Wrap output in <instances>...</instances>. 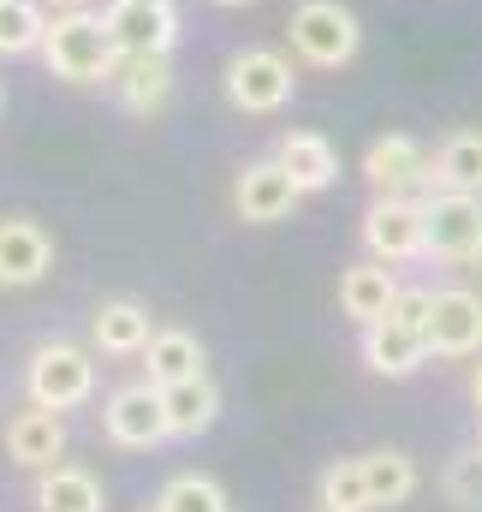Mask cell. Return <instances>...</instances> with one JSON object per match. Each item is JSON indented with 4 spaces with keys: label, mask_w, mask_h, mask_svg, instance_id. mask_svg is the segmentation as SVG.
<instances>
[{
    "label": "cell",
    "mask_w": 482,
    "mask_h": 512,
    "mask_svg": "<svg viewBox=\"0 0 482 512\" xmlns=\"http://www.w3.org/2000/svg\"><path fill=\"white\" fill-rule=\"evenodd\" d=\"M42 60L54 78L66 84H108L114 78V60H120V42L108 36V24L96 12H54L48 18V36H42Z\"/></svg>",
    "instance_id": "cell-1"
},
{
    "label": "cell",
    "mask_w": 482,
    "mask_h": 512,
    "mask_svg": "<svg viewBox=\"0 0 482 512\" xmlns=\"http://www.w3.org/2000/svg\"><path fill=\"white\" fill-rule=\"evenodd\" d=\"M24 387H30V405H48V411H78L90 393H96V358L72 340H42L30 352V370H24Z\"/></svg>",
    "instance_id": "cell-2"
},
{
    "label": "cell",
    "mask_w": 482,
    "mask_h": 512,
    "mask_svg": "<svg viewBox=\"0 0 482 512\" xmlns=\"http://www.w3.org/2000/svg\"><path fill=\"white\" fill-rule=\"evenodd\" d=\"M298 96V72L280 48H239L227 60V102L239 114H280Z\"/></svg>",
    "instance_id": "cell-3"
},
{
    "label": "cell",
    "mask_w": 482,
    "mask_h": 512,
    "mask_svg": "<svg viewBox=\"0 0 482 512\" xmlns=\"http://www.w3.org/2000/svg\"><path fill=\"white\" fill-rule=\"evenodd\" d=\"M292 48L310 60V66H352L363 48V30L358 18H352V6H340V0H304L298 12H292Z\"/></svg>",
    "instance_id": "cell-4"
},
{
    "label": "cell",
    "mask_w": 482,
    "mask_h": 512,
    "mask_svg": "<svg viewBox=\"0 0 482 512\" xmlns=\"http://www.w3.org/2000/svg\"><path fill=\"white\" fill-rule=\"evenodd\" d=\"M423 256L482 262V197H465V191L423 197Z\"/></svg>",
    "instance_id": "cell-5"
},
{
    "label": "cell",
    "mask_w": 482,
    "mask_h": 512,
    "mask_svg": "<svg viewBox=\"0 0 482 512\" xmlns=\"http://www.w3.org/2000/svg\"><path fill=\"white\" fill-rule=\"evenodd\" d=\"M102 429L114 447H131V453H149L167 441V405H161V387L155 382H131L120 387L108 405H102Z\"/></svg>",
    "instance_id": "cell-6"
},
{
    "label": "cell",
    "mask_w": 482,
    "mask_h": 512,
    "mask_svg": "<svg viewBox=\"0 0 482 512\" xmlns=\"http://www.w3.org/2000/svg\"><path fill=\"white\" fill-rule=\"evenodd\" d=\"M363 179L375 185V197H435L429 191V155H423V143L417 137H405V131H393V137H375L369 149H363Z\"/></svg>",
    "instance_id": "cell-7"
},
{
    "label": "cell",
    "mask_w": 482,
    "mask_h": 512,
    "mask_svg": "<svg viewBox=\"0 0 482 512\" xmlns=\"http://www.w3.org/2000/svg\"><path fill=\"white\" fill-rule=\"evenodd\" d=\"M363 245L387 268L423 256V197H375L363 215Z\"/></svg>",
    "instance_id": "cell-8"
},
{
    "label": "cell",
    "mask_w": 482,
    "mask_h": 512,
    "mask_svg": "<svg viewBox=\"0 0 482 512\" xmlns=\"http://www.w3.org/2000/svg\"><path fill=\"white\" fill-rule=\"evenodd\" d=\"M423 340H429V358H471V352H482V298L471 286H441Z\"/></svg>",
    "instance_id": "cell-9"
},
{
    "label": "cell",
    "mask_w": 482,
    "mask_h": 512,
    "mask_svg": "<svg viewBox=\"0 0 482 512\" xmlns=\"http://www.w3.org/2000/svg\"><path fill=\"white\" fill-rule=\"evenodd\" d=\"M102 24L120 42V54H173V42H179L173 6H155V0H114L102 12Z\"/></svg>",
    "instance_id": "cell-10"
},
{
    "label": "cell",
    "mask_w": 482,
    "mask_h": 512,
    "mask_svg": "<svg viewBox=\"0 0 482 512\" xmlns=\"http://www.w3.org/2000/svg\"><path fill=\"white\" fill-rule=\"evenodd\" d=\"M233 203H239V215L250 227H274V221H286L298 203H304V191L292 185V173L268 155V161H250L239 173V191H233Z\"/></svg>",
    "instance_id": "cell-11"
},
{
    "label": "cell",
    "mask_w": 482,
    "mask_h": 512,
    "mask_svg": "<svg viewBox=\"0 0 482 512\" xmlns=\"http://www.w3.org/2000/svg\"><path fill=\"white\" fill-rule=\"evenodd\" d=\"M108 84H114L125 114H161L173 96V60L167 54H120Z\"/></svg>",
    "instance_id": "cell-12"
},
{
    "label": "cell",
    "mask_w": 482,
    "mask_h": 512,
    "mask_svg": "<svg viewBox=\"0 0 482 512\" xmlns=\"http://www.w3.org/2000/svg\"><path fill=\"white\" fill-rule=\"evenodd\" d=\"M48 268H54V239L36 221L24 215L0 221V286H36Z\"/></svg>",
    "instance_id": "cell-13"
},
{
    "label": "cell",
    "mask_w": 482,
    "mask_h": 512,
    "mask_svg": "<svg viewBox=\"0 0 482 512\" xmlns=\"http://www.w3.org/2000/svg\"><path fill=\"white\" fill-rule=\"evenodd\" d=\"M423 358H429V340H423L417 328H399L393 316H381V322H369V328H363V364H369L375 376L405 382V376H417V370H423Z\"/></svg>",
    "instance_id": "cell-14"
},
{
    "label": "cell",
    "mask_w": 482,
    "mask_h": 512,
    "mask_svg": "<svg viewBox=\"0 0 482 512\" xmlns=\"http://www.w3.org/2000/svg\"><path fill=\"white\" fill-rule=\"evenodd\" d=\"M274 161L292 173V185L310 197V191H328L334 179H340V149L322 137V131H286L280 137V149H274Z\"/></svg>",
    "instance_id": "cell-15"
},
{
    "label": "cell",
    "mask_w": 482,
    "mask_h": 512,
    "mask_svg": "<svg viewBox=\"0 0 482 512\" xmlns=\"http://www.w3.org/2000/svg\"><path fill=\"white\" fill-rule=\"evenodd\" d=\"M6 453H12L18 465H30V471H48V465L66 453V423H60V411H48V405L18 411V417L6 423Z\"/></svg>",
    "instance_id": "cell-16"
},
{
    "label": "cell",
    "mask_w": 482,
    "mask_h": 512,
    "mask_svg": "<svg viewBox=\"0 0 482 512\" xmlns=\"http://www.w3.org/2000/svg\"><path fill=\"white\" fill-rule=\"evenodd\" d=\"M90 340L108 358H143V346L155 340V322H149V310L137 298H108L96 310V322H90Z\"/></svg>",
    "instance_id": "cell-17"
},
{
    "label": "cell",
    "mask_w": 482,
    "mask_h": 512,
    "mask_svg": "<svg viewBox=\"0 0 482 512\" xmlns=\"http://www.w3.org/2000/svg\"><path fill=\"white\" fill-rule=\"evenodd\" d=\"M393 298H399V280H393V268L387 262H352L346 274H340V310L358 322V328H369V322H381L387 310H393Z\"/></svg>",
    "instance_id": "cell-18"
},
{
    "label": "cell",
    "mask_w": 482,
    "mask_h": 512,
    "mask_svg": "<svg viewBox=\"0 0 482 512\" xmlns=\"http://www.w3.org/2000/svg\"><path fill=\"white\" fill-rule=\"evenodd\" d=\"M429 191L482 197V131H453V137L429 155Z\"/></svg>",
    "instance_id": "cell-19"
},
{
    "label": "cell",
    "mask_w": 482,
    "mask_h": 512,
    "mask_svg": "<svg viewBox=\"0 0 482 512\" xmlns=\"http://www.w3.org/2000/svg\"><path fill=\"white\" fill-rule=\"evenodd\" d=\"M161 405H167V435H203V429H215V417H221V387L209 382V376H191V382H173L161 387Z\"/></svg>",
    "instance_id": "cell-20"
},
{
    "label": "cell",
    "mask_w": 482,
    "mask_h": 512,
    "mask_svg": "<svg viewBox=\"0 0 482 512\" xmlns=\"http://www.w3.org/2000/svg\"><path fill=\"white\" fill-rule=\"evenodd\" d=\"M143 370L155 387L191 382V376H203V340L185 328H155V340L143 346Z\"/></svg>",
    "instance_id": "cell-21"
},
{
    "label": "cell",
    "mask_w": 482,
    "mask_h": 512,
    "mask_svg": "<svg viewBox=\"0 0 482 512\" xmlns=\"http://www.w3.org/2000/svg\"><path fill=\"white\" fill-rule=\"evenodd\" d=\"M36 507L42 512H102V483L90 477V471H78V465H48L42 477H36Z\"/></svg>",
    "instance_id": "cell-22"
},
{
    "label": "cell",
    "mask_w": 482,
    "mask_h": 512,
    "mask_svg": "<svg viewBox=\"0 0 482 512\" xmlns=\"http://www.w3.org/2000/svg\"><path fill=\"white\" fill-rule=\"evenodd\" d=\"M363 483H369V507H405L417 495V465L381 447V453H363Z\"/></svg>",
    "instance_id": "cell-23"
},
{
    "label": "cell",
    "mask_w": 482,
    "mask_h": 512,
    "mask_svg": "<svg viewBox=\"0 0 482 512\" xmlns=\"http://www.w3.org/2000/svg\"><path fill=\"white\" fill-rule=\"evenodd\" d=\"M48 36L42 0H0V54H30Z\"/></svg>",
    "instance_id": "cell-24"
},
{
    "label": "cell",
    "mask_w": 482,
    "mask_h": 512,
    "mask_svg": "<svg viewBox=\"0 0 482 512\" xmlns=\"http://www.w3.org/2000/svg\"><path fill=\"white\" fill-rule=\"evenodd\" d=\"M155 512H227V495H221L215 477L185 471V477H173V483L155 495Z\"/></svg>",
    "instance_id": "cell-25"
},
{
    "label": "cell",
    "mask_w": 482,
    "mask_h": 512,
    "mask_svg": "<svg viewBox=\"0 0 482 512\" xmlns=\"http://www.w3.org/2000/svg\"><path fill=\"white\" fill-rule=\"evenodd\" d=\"M322 512H369L363 459H340V465L322 471Z\"/></svg>",
    "instance_id": "cell-26"
},
{
    "label": "cell",
    "mask_w": 482,
    "mask_h": 512,
    "mask_svg": "<svg viewBox=\"0 0 482 512\" xmlns=\"http://www.w3.org/2000/svg\"><path fill=\"white\" fill-rule=\"evenodd\" d=\"M441 489H447V501H453L459 512H482V447L459 453V459L447 465Z\"/></svg>",
    "instance_id": "cell-27"
},
{
    "label": "cell",
    "mask_w": 482,
    "mask_h": 512,
    "mask_svg": "<svg viewBox=\"0 0 482 512\" xmlns=\"http://www.w3.org/2000/svg\"><path fill=\"white\" fill-rule=\"evenodd\" d=\"M429 310H435V292L429 286H399V298H393V322L399 328H417V334H429Z\"/></svg>",
    "instance_id": "cell-28"
},
{
    "label": "cell",
    "mask_w": 482,
    "mask_h": 512,
    "mask_svg": "<svg viewBox=\"0 0 482 512\" xmlns=\"http://www.w3.org/2000/svg\"><path fill=\"white\" fill-rule=\"evenodd\" d=\"M471 399H477V411H482V364H477V376H471Z\"/></svg>",
    "instance_id": "cell-29"
},
{
    "label": "cell",
    "mask_w": 482,
    "mask_h": 512,
    "mask_svg": "<svg viewBox=\"0 0 482 512\" xmlns=\"http://www.w3.org/2000/svg\"><path fill=\"white\" fill-rule=\"evenodd\" d=\"M48 6H54V12H78L84 0H48Z\"/></svg>",
    "instance_id": "cell-30"
},
{
    "label": "cell",
    "mask_w": 482,
    "mask_h": 512,
    "mask_svg": "<svg viewBox=\"0 0 482 512\" xmlns=\"http://www.w3.org/2000/svg\"><path fill=\"white\" fill-rule=\"evenodd\" d=\"M215 6H244V0H215Z\"/></svg>",
    "instance_id": "cell-31"
},
{
    "label": "cell",
    "mask_w": 482,
    "mask_h": 512,
    "mask_svg": "<svg viewBox=\"0 0 482 512\" xmlns=\"http://www.w3.org/2000/svg\"><path fill=\"white\" fill-rule=\"evenodd\" d=\"M0 108H6V84H0Z\"/></svg>",
    "instance_id": "cell-32"
},
{
    "label": "cell",
    "mask_w": 482,
    "mask_h": 512,
    "mask_svg": "<svg viewBox=\"0 0 482 512\" xmlns=\"http://www.w3.org/2000/svg\"><path fill=\"white\" fill-rule=\"evenodd\" d=\"M155 6H173V0H155Z\"/></svg>",
    "instance_id": "cell-33"
}]
</instances>
